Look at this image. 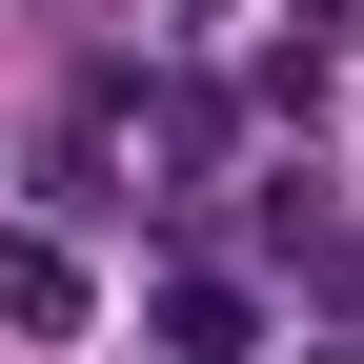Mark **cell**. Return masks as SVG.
I'll return each mask as SVG.
<instances>
[{
  "label": "cell",
  "mask_w": 364,
  "mask_h": 364,
  "mask_svg": "<svg viewBox=\"0 0 364 364\" xmlns=\"http://www.w3.org/2000/svg\"><path fill=\"white\" fill-rule=\"evenodd\" d=\"M263 344V304L243 284H203V263H182V284H162V364H243Z\"/></svg>",
  "instance_id": "obj_1"
},
{
  "label": "cell",
  "mask_w": 364,
  "mask_h": 364,
  "mask_svg": "<svg viewBox=\"0 0 364 364\" xmlns=\"http://www.w3.org/2000/svg\"><path fill=\"white\" fill-rule=\"evenodd\" d=\"M0 324L61 344V324H81V263H61V243H0Z\"/></svg>",
  "instance_id": "obj_2"
}]
</instances>
